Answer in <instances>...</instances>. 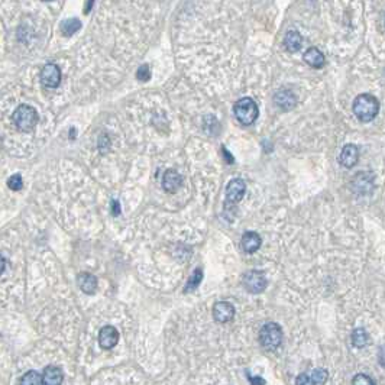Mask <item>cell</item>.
<instances>
[{"label": "cell", "mask_w": 385, "mask_h": 385, "mask_svg": "<svg viewBox=\"0 0 385 385\" xmlns=\"http://www.w3.org/2000/svg\"><path fill=\"white\" fill-rule=\"evenodd\" d=\"M353 113L360 122H371L379 112V103L372 94H359L353 101Z\"/></svg>", "instance_id": "obj_1"}, {"label": "cell", "mask_w": 385, "mask_h": 385, "mask_svg": "<svg viewBox=\"0 0 385 385\" xmlns=\"http://www.w3.org/2000/svg\"><path fill=\"white\" fill-rule=\"evenodd\" d=\"M12 120L15 126L22 132H31L35 129L38 123L37 110L29 104H21L12 114Z\"/></svg>", "instance_id": "obj_2"}, {"label": "cell", "mask_w": 385, "mask_h": 385, "mask_svg": "<svg viewBox=\"0 0 385 385\" xmlns=\"http://www.w3.org/2000/svg\"><path fill=\"white\" fill-rule=\"evenodd\" d=\"M233 112L236 119L242 124H252L260 116V109L255 100L250 97H243L237 100L233 106Z\"/></svg>", "instance_id": "obj_3"}, {"label": "cell", "mask_w": 385, "mask_h": 385, "mask_svg": "<svg viewBox=\"0 0 385 385\" xmlns=\"http://www.w3.org/2000/svg\"><path fill=\"white\" fill-rule=\"evenodd\" d=\"M281 342H283V330L280 324L271 322L262 326L260 332V343L262 345V348L273 352L281 345Z\"/></svg>", "instance_id": "obj_4"}, {"label": "cell", "mask_w": 385, "mask_h": 385, "mask_svg": "<svg viewBox=\"0 0 385 385\" xmlns=\"http://www.w3.org/2000/svg\"><path fill=\"white\" fill-rule=\"evenodd\" d=\"M242 284H243V288L250 294H261L268 286L265 274L256 270H252L245 274L242 278Z\"/></svg>", "instance_id": "obj_5"}, {"label": "cell", "mask_w": 385, "mask_h": 385, "mask_svg": "<svg viewBox=\"0 0 385 385\" xmlns=\"http://www.w3.org/2000/svg\"><path fill=\"white\" fill-rule=\"evenodd\" d=\"M41 83L45 86V87L55 88L60 86L61 83V70L57 64H47L42 67L41 70Z\"/></svg>", "instance_id": "obj_6"}, {"label": "cell", "mask_w": 385, "mask_h": 385, "mask_svg": "<svg viewBox=\"0 0 385 385\" xmlns=\"http://www.w3.org/2000/svg\"><path fill=\"white\" fill-rule=\"evenodd\" d=\"M245 190H246L245 181L240 178H233L226 187V207L237 204L245 196Z\"/></svg>", "instance_id": "obj_7"}, {"label": "cell", "mask_w": 385, "mask_h": 385, "mask_svg": "<svg viewBox=\"0 0 385 385\" xmlns=\"http://www.w3.org/2000/svg\"><path fill=\"white\" fill-rule=\"evenodd\" d=\"M235 317V307L227 301H219L213 306V319L217 323H229Z\"/></svg>", "instance_id": "obj_8"}, {"label": "cell", "mask_w": 385, "mask_h": 385, "mask_svg": "<svg viewBox=\"0 0 385 385\" xmlns=\"http://www.w3.org/2000/svg\"><path fill=\"white\" fill-rule=\"evenodd\" d=\"M274 103L277 104V107H280L281 110H291L294 109V106L297 104V97L296 94L288 90V88H283V90H278L274 96Z\"/></svg>", "instance_id": "obj_9"}, {"label": "cell", "mask_w": 385, "mask_h": 385, "mask_svg": "<svg viewBox=\"0 0 385 385\" xmlns=\"http://www.w3.org/2000/svg\"><path fill=\"white\" fill-rule=\"evenodd\" d=\"M359 161V149L353 144L345 145L340 155H339V164L345 168H352Z\"/></svg>", "instance_id": "obj_10"}, {"label": "cell", "mask_w": 385, "mask_h": 385, "mask_svg": "<svg viewBox=\"0 0 385 385\" xmlns=\"http://www.w3.org/2000/svg\"><path fill=\"white\" fill-rule=\"evenodd\" d=\"M119 342V332L113 326H104L99 333V345L103 349H112Z\"/></svg>", "instance_id": "obj_11"}, {"label": "cell", "mask_w": 385, "mask_h": 385, "mask_svg": "<svg viewBox=\"0 0 385 385\" xmlns=\"http://www.w3.org/2000/svg\"><path fill=\"white\" fill-rule=\"evenodd\" d=\"M327 379V371L317 368L314 369L311 373H301L296 379V384H310V385H322L326 382Z\"/></svg>", "instance_id": "obj_12"}, {"label": "cell", "mask_w": 385, "mask_h": 385, "mask_svg": "<svg viewBox=\"0 0 385 385\" xmlns=\"http://www.w3.org/2000/svg\"><path fill=\"white\" fill-rule=\"evenodd\" d=\"M183 186V177L174 170H167L162 178V188L167 193H175L180 187Z\"/></svg>", "instance_id": "obj_13"}, {"label": "cell", "mask_w": 385, "mask_h": 385, "mask_svg": "<svg viewBox=\"0 0 385 385\" xmlns=\"http://www.w3.org/2000/svg\"><path fill=\"white\" fill-rule=\"evenodd\" d=\"M77 283H78V287L81 288V291L86 293V294H90V296L94 294L96 290H97V278L93 274H80L77 277Z\"/></svg>", "instance_id": "obj_14"}, {"label": "cell", "mask_w": 385, "mask_h": 385, "mask_svg": "<svg viewBox=\"0 0 385 385\" xmlns=\"http://www.w3.org/2000/svg\"><path fill=\"white\" fill-rule=\"evenodd\" d=\"M240 243H242V248H243L245 252L253 253V252H256L258 249L261 248L262 239L256 232H246V233H243Z\"/></svg>", "instance_id": "obj_15"}, {"label": "cell", "mask_w": 385, "mask_h": 385, "mask_svg": "<svg viewBox=\"0 0 385 385\" xmlns=\"http://www.w3.org/2000/svg\"><path fill=\"white\" fill-rule=\"evenodd\" d=\"M64 379V373L61 368L58 366H47L44 369L42 375V385H60L62 384Z\"/></svg>", "instance_id": "obj_16"}, {"label": "cell", "mask_w": 385, "mask_h": 385, "mask_svg": "<svg viewBox=\"0 0 385 385\" xmlns=\"http://www.w3.org/2000/svg\"><path fill=\"white\" fill-rule=\"evenodd\" d=\"M303 60L307 62L310 67H313V68H322L324 65V62H326L323 52L320 50H317V48H314V47L306 51V54L303 55Z\"/></svg>", "instance_id": "obj_17"}, {"label": "cell", "mask_w": 385, "mask_h": 385, "mask_svg": "<svg viewBox=\"0 0 385 385\" xmlns=\"http://www.w3.org/2000/svg\"><path fill=\"white\" fill-rule=\"evenodd\" d=\"M303 38L297 31H288L284 37V47L288 52H297L301 48Z\"/></svg>", "instance_id": "obj_18"}, {"label": "cell", "mask_w": 385, "mask_h": 385, "mask_svg": "<svg viewBox=\"0 0 385 385\" xmlns=\"http://www.w3.org/2000/svg\"><path fill=\"white\" fill-rule=\"evenodd\" d=\"M80 28H81V22L78 19L73 18V19H67V21L62 22L61 32L64 37H71L77 31H80Z\"/></svg>", "instance_id": "obj_19"}, {"label": "cell", "mask_w": 385, "mask_h": 385, "mask_svg": "<svg viewBox=\"0 0 385 385\" xmlns=\"http://www.w3.org/2000/svg\"><path fill=\"white\" fill-rule=\"evenodd\" d=\"M350 339H352V345L353 346H356V348H363V346H366V343H368V333H366V330L365 329H355L353 332H352V336H350Z\"/></svg>", "instance_id": "obj_20"}, {"label": "cell", "mask_w": 385, "mask_h": 385, "mask_svg": "<svg viewBox=\"0 0 385 385\" xmlns=\"http://www.w3.org/2000/svg\"><path fill=\"white\" fill-rule=\"evenodd\" d=\"M203 281V270L201 268H196L193 275L188 278V283H187L186 288H184V293H188V291H193L196 290L197 287L200 286V283Z\"/></svg>", "instance_id": "obj_21"}, {"label": "cell", "mask_w": 385, "mask_h": 385, "mask_svg": "<svg viewBox=\"0 0 385 385\" xmlns=\"http://www.w3.org/2000/svg\"><path fill=\"white\" fill-rule=\"evenodd\" d=\"M19 384L24 385H42V375L37 371H29L26 372L21 379Z\"/></svg>", "instance_id": "obj_22"}, {"label": "cell", "mask_w": 385, "mask_h": 385, "mask_svg": "<svg viewBox=\"0 0 385 385\" xmlns=\"http://www.w3.org/2000/svg\"><path fill=\"white\" fill-rule=\"evenodd\" d=\"M22 186H24V180H22L21 174H13L8 178V187L13 191H19Z\"/></svg>", "instance_id": "obj_23"}, {"label": "cell", "mask_w": 385, "mask_h": 385, "mask_svg": "<svg viewBox=\"0 0 385 385\" xmlns=\"http://www.w3.org/2000/svg\"><path fill=\"white\" fill-rule=\"evenodd\" d=\"M137 78L139 81H148L149 78H151V71H149V67L147 64L139 67V70H138L137 73Z\"/></svg>", "instance_id": "obj_24"}, {"label": "cell", "mask_w": 385, "mask_h": 385, "mask_svg": "<svg viewBox=\"0 0 385 385\" xmlns=\"http://www.w3.org/2000/svg\"><path fill=\"white\" fill-rule=\"evenodd\" d=\"M352 384H355V385H359V384L373 385L375 384V381H373V379H371L369 376L363 375V373H359V375H356V376L352 379Z\"/></svg>", "instance_id": "obj_25"}, {"label": "cell", "mask_w": 385, "mask_h": 385, "mask_svg": "<svg viewBox=\"0 0 385 385\" xmlns=\"http://www.w3.org/2000/svg\"><path fill=\"white\" fill-rule=\"evenodd\" d=\"M112 213L113 216H119L120 214V204L117 200H112Z\"/></svg>", "instance_id": "obj_26"}, {"label": "cell", "mask_w": 385, "mask_h": 385, "mask_svg": "<svg viewBox=\"0 0 385 385\" xmlns=\"http://www.w3.org/2000/svg\"><path fill=\"white\" fill-rule=\"evenodd\" d=\"M222 151H223V155H224V158H226V161H227V164H233V157L230 155V152L227 151L226 148H222Z\"/></svg>", "instance_id": "obj_27"}, {"label": "cell", "mask_w": 385, "mask_h": 385, "mask_svg": "<svg viewBox=\"0 0 385 385\" xmlns=\"http://www.w3.org/2000/svg\"><path fill=\"white\" fill-rule=\"evenodd\" d=\"M249 381H250L252 384H267V381L262 379V378H252V376H249Z\"/></svg>", "instance_id": "obj_28"}, {"label": "cell", "mask_w": 385, "mask_h": 385, "mask_svg": "<svg viewBox=\"0 0 385 385\" xmlns=\"http://www.w3.org/2000/svg\"><path fill=\"white\" fill-rule=\"evenodd\" d=\"M93 3H94V0H87V6L84 8V13H90L91 8H93Z\"/></svg>", "instance_id": "obj_29"}, {"label": "cell", "mask_w": 385, "mask_h": 385, "mask_svg": "<svg viewBox=\"0 0 385 385\" xmlns=\"http://www.w3.org/2000/svg\"><path fill=\"white\" fill-rule=\"evenodd\" d=\"M5 267H6V261H5V258L0 255V274L5 271Z\"/></svg>", "instance_id": "obj_30"}, {"label": "cell", "mask_w": 385, "mask_h": 385, "mask_svg": "<svg viewBox=\"0 0 385 385\" xmlns=\"http://www.w3.org/2000/svg\"><path fill=\"white\" fill-rule=\"evenodd\" d=\"M44 2H50V0H44Z\"/></svg>", "instance_id": "obj_31"}]
</instances>
